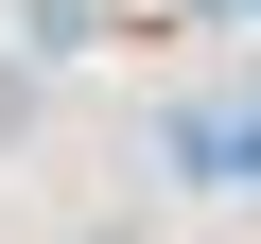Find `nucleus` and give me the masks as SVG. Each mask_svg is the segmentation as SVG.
<instances>
[{"instance_id": "1", "label": "nucleus", "mask_w": 261, "mask_h": 244, "mask_svg": "<svg viewBox=\"0 0 261 244\" xmlns=\"http://www.w3.org/2000/svg\"><path fill=\"white\" fill-rule=\"evenodd\" d=\"M18 122H35V87H18V70H0V140H18Z\"/></svg>"}]
</instances>
